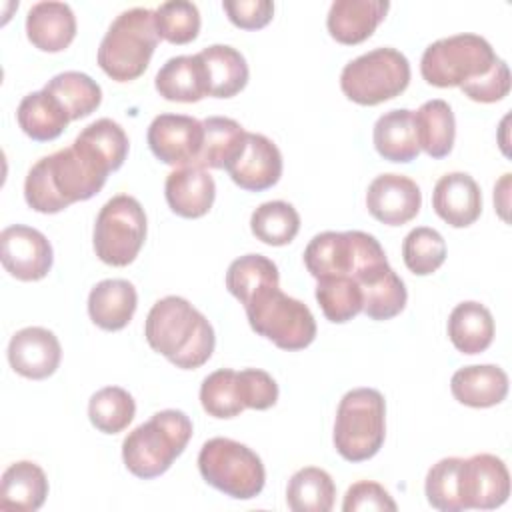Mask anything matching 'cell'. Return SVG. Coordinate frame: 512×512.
I'll return each mask as SVG.
<instances>
[{"instance_id": "obj_1", "label": "cell", "mask_w": 512, "mask_h": 512, "mask_svg": "<svg viewBox=\"0 0 512 512\" xmlns=\"http://www.w3.org/2000/svg\"><path fill=\"white\" fill-rule=\"evenodd\" d=\"M108 170L76 142L40 158L24 180L26 204L40 214H56L90 200L106 184Z\"/></svg>"}, {"instance_id": "obj_2", "label": "cell", "mask_w": 512, "mask_h": 512, "mask_svg": "<svg viewBox=\"0 0 512 512\" xmlns=\"http://www.w3.org/2000/svg\"><path fill=\"white\" fill-rule=\"evenodd\" d=\"M144 336L154 352L182 370L206 364L216 346L208 318L182 296H166L150 308Z\"/></svg>"}, {"instance_id": "obj_3", "label": "cell", "mask_w": 512, "mask_h": 512, "mask_svg": "<svg viewBox=\"0 0 512 512\" xmlns=\"http://www.w3.org/2000/svg\"><path fill=\"white\" fill-rule=\"evenodd\" d=\"M304 264L316 280L348 276L358 284L390 266L380 242L362 230L316 234L304 250Z\"/></svg>"}, {"instance_id": "obj_4", "label": "cell", "mask_w": 512, "mask_h": 512, "mask_svg": "<svg viewBox=\"0 0 512 512\" xmlns=\"http://www.w3.org/2000/svg\"><path fill=\"white\" fill-rule=\"evenodd\" d=\"M190 438L192 422L182 410H160L124 438V466L136 478H158L184 452Z\"/></svg>"}, {"instance_id": "obj_5", "label": "cell", "mask_w": 512, "mask_h": 512, "mask_svg": "<svg viewBox=\"0 0 512 512\" xmlns=\"http://www.w3.org/2000/svg\"><path fill=\"white\" fill-rule=\"evenodd\" d=\"M154 10L130 8L120 12L98 48V66L116 82L140 78L158 46Z\"/></svg>"}, {"instance_id": "obj_6", "label": "cell", "mask_w": 512, "mask_h": 512, "mask_svg": "<svg viewBox=\"0 0 512 512\" xmlns=\"http://www.w3.org/2000/svg\"><path fill=\"white\" fill-rule=\"evenodd\" d=\"M386 438V402L376 388H354L338 404L334 448L348 462H364L378 454Z\"/></svg>"}, {"instance_id": "obj_7", "label": "cell", "mask_w": 512, "mask_h": 512, "mask_svg": "<svg viewBox=\"0 0 512 512\" xmlns=\"http://www.w3.org/2000/svg\"><path fill=\"white\" fill-rule=\"evenodd\" d=\"M244 310L250 328L282 350H304L316 338V320L310 308L284 294L280 286L258 290Z\"/></svg>"}, {"instance_id": "obj_8", "label": "cell", "mask_w": 512, "mask_h": 512, "mask_svg": "<svg viewBox=\"0 0 512 512\" xmlns=\"http://www.w3.org/2000/svg\"><path fill=\"white\" fill-rule=\"evenodd\" d=\"M200 476L212 488L236 500L256 498L266 482L260 456L232 438H210L198 454Z\"/></svg>"}, {"instance_id": "obj_9", "label": "cell", "mask_w": 512, "mask_h": 512, "mask_svg": "<svg viewBox=\"0 0 512 512\" xmlns=\"http://www.w3.org/2000/svg\"><path fill=\"white\" fill-rule=\"evenodd\" d=\"M410 84L408 58L390 46L374 48L342 68L340 88L360 106H376L400 96Z\"/></svg>"}, {"instance_id": "obj_10", "label": "cell", "mask_w": 512, "mask_h": 512, "mask_svg": "<svg viewBox=\"0 0 512 512\" xmlns=\"http://www.w3.org/2000/svg\"><path fill=\"white\" fill-rule=\"evenodd\" d=\"M496 60L486 38L464 32L432 42L422 54L420 74L430 86L452 88L484 76Z\"/></svg>"}, {"instance_id": "obj_11", "label": "cell", "mask_w": 512, "mask_h": 512, "mask_svg": "<svg viewBox=\"0 0 512 512\" xmlns=\"http://www.w3.org/2000/svg\"><path fill=\"white\" fill-rule=\"evenodd\" d=\"M146 240V212L128 194L112 196L98 212L94 224V252L108 266H128Z\"/></svg>"}, {"instance_id": "obj_12", "label": "cell", "mask_w": 512, "mask_h": 512, "mask_svg": "<svg viewBox=\"0 0 512 512\" xmlns=\"http://www.w3.org/2000/svg\"><path fill=\"white\" fill-rule=\"evenodd\" d=\"M510 496V474L502 458L474 454L460 464L462 510H494Z\"/></svg>"}, {"instance_id": "obj_13", "label": "cell", "mask_w": 512, "mask_h": 512, "mask_svg": "<svg viewBox=\"0 0 512 512\" xmlns=\"http://www.w3.org/2000/svg\"><path fill=\"white\" fill-rule=\"evenodd\" d=\"M146 140L160 162L176 168L194 166L202 150L204 128L200 120L186 114H158L148 126Z\"/></svg>"}, {"instance_id": "obj_14", "label": "cell", "mask_w": 512, "mask_h": 512, "mask_svg": "<svg viewBox=\"0 0 512 512\" xmlns=\"http://www.w3.org/2000/svg\"><path fill=\"white\" fill-rule=\"evenodd\" d=\"M0 260L4 270L22 282L48 276L54 254L48 238L26 224H12L0 232Z\"/></svg>"}, {"instance_id": "obj_15", "label": "cell", "mask_w": 512, "mask_h": 512, "mask_svg": "<svg viewBox=\"0 0 512 512\" xmlns=\"http://www.w3.org/2000/svg\"><path fill=\"white\" fill-rule=\"evenodd\" d=\"M422 206L418 184L404 174H380L366 190V208L386 226H402L416 218Z\"/></svg>"}, {"instance_id": "obj_16", "label": "cell", "mask_w": 512, "mask_h": 512, "mask_svg": "<svg viewBox=\"0 0 512 512\" xmlns=\"http://www.w3.org/2000/svg\"><path fill=\"white\" fill-rule=\"evenodd\" d=\"M62 348L56 334L42 326L18 330L8 342V362L12 370L30 380H44L60 366Z\"/></svg>"}, {"instance_id": "obj_17", "label": "cell", "mask_w": 512, "mask_h": 512, "mask_svg": "<svg viewBox=\"0 0 512 512\" xmlns=\"http://www.w3.org/2000/svg\"><path fill=\"white\" fill-rule=\"evenodd\" d=\"M232 182L248 192L272 188L282 176V154L264 134L248 132L240 156L226 168Z\"/></svg>"}, {"instance_id": "obj_18", "label": "cell", "mask_w": 512, "mask_h": 512, "mask_svg": "<svg viewBox=\"0 0 512 512\" xmlns=\"http://www.w3.org/2000/svg\"><path fill=\"white\" fill-rule=\"evenodd\" d=\"M432 208L452 228H466L482 214L480 186L466 172H448L434 186Z\"/></svg>"}, {"instance_id": "obj_19", "label": "cell", "mask_w": 512, "mask_h": 512, "mask_svg": "<svg viewBox=\"0 0 512 512\" xmlns=\"http://www.w3.org/2000/svg\"><path fill=\"white\" fill-rule=\"evenodd\" d=\"M388 8V0H336L326 16L328 32L340 44H360L374 34Z\"/></svg>"}, {"instance_id": "obj_20", "label": "cell", "mask_w": 512, "mask_h": 512, "mask_svg": "<svg viewBox=\"0 0 512 512\" xmlns=\"http://www.w3.org/2000/svg\"><path fill=\"white\" fill-rule=\"evenodd\" d=\"M164 196L174 214L182 218H200L208 214L214 204L216 184L208 170L200 166H182L166 176Z\"/></svg>"}, {"instance_id": "obj_21", "label": "cell", "mask_w": 512, "mask_h": 512, "mask_svg": "<svg viewBox=\"0 0 512 512\" xmlns=\"http://www.w3.org/2000/svg\"><path fill=\"white\" fill-rule=\"evenodd\" d=\"M26 36L42 52H62L76 36V16L66 2H38L28 10Z\"/></svg>"}, {"instance_id": "obj_22", "label": "cell", "mask_w": 512, "mask_h": 512, "mask_svg": "<svg viewBox=\"0 0 512 512\" xmlns=\"http://www.w3.org/2000/svg\"><path fill=\"white\" fill-rule=\"evenodd\" d=\"M138 294L132 282L122 278H108L98 282L88 294L90 320L108 332L126 328L136 312Z\"/></svg>"}, {"instance_id": "obj_23", "label": "cell", "mask_w": 512, "mask_h": 512, "mask_svg": "<svg viewBox=\"0 0 512 512\" xmlns=\"http://www.w3.org/2000/svg\"><path fill=\"white\" fill-rule=\"evenodd\" d=\"M450 392L464 406L490 408L506 398L508 376L494 364L464 366L452 374Z\"/></svg>"}, {"instance_id": "obj_24", "label": "cell", "mask_w": 512, "mask_h": 512, "mask_svg": "<svg viewBox=\"0 0 512 512\" xmlns=\"http://www.w3.org/2000/svg\"><path fill=\"white\" fill-rule=\"evenodd\" d=\"M154 86L164 100L184 104L200 102L208 96V80L202 58L198 54H184L166 60L154 78Z\"/></svg>"}, {"instance_id": "obj_25", "label": "cell", "mask_w": 512, "mask_h": 512, "mask_svg": "<svg viewBox=\"0 0 512 512\" xmlns=\"http://www.w3.org/2000/svg\"><path fill=\"white\" fill-rule=\"evenodd\" d=\"M48 496V478L44 470L30 462L20 460L10 464L0 482V508L16 512H36Z\"/></svg>"}, {"instance_id": "obj_26", "label": "cell", "mask_w": 512, "mask_h": 512, "mask_svg": "<svg viewBox=\"0 0 512 512\" xmlns=\"http://www.w3.org/2000/svg\"><path fill=\"white\" fill-rule=\"evenodd\" d=\"M376 152L388 162H412L420 154L416 136L414 112L408 108H396L384 112L372 132Z\"/></svg>"}, {"instance_id": "obj_27", "label": "cell", "mask_w": 512, "mask_h": 512, "mask_svg": "<svg viewBox=\"0 0 512 512\" xmlns=\"http://www.w3.org/2000/svg\"><path fill=\"white\" fill-rule=\"evenodd\" d=\"M448 338L462 354H480L494 340V318L490 310L474 300L454 306L448 318Z\"/></svg>"}, {"instance_id": "obj_28", "label": "cell", "mask_w": 512, "mask_h": 512, "mask_svg": "<svg viewBox=\"0 0 512 512\" xmlns=\"http://www.w3.org/2000/svg\"><path fill=\"white\" fill-rule=\"evenodd\" d=\"M198 56L204 62L208 96L232 98L248 84V64L236 48L226 44H212L198 52Z\"/></svg>"}, {"instance_id": "obj_29", "label": "cell", "mask_w": 512, "mask_h": 512, "mask_svg": "<svg viewBox=\"0 0 512 512\" xmlns=\"http://www.w3.org/2000/svg\"><path fill=\"white\" fill-rule=\"evenodd\" d=\"M202 128L204 142L194 166L204 170H226L244 150L248 132L236 120L226 116H208L202 120Z\"/></svg>"}, {"instance_id": "obj_30", "label": "cell", "mask_w": 512, "mask_h": 512, "mask_svg": "<svg viewBox=\"0 0 512 512\" xmlns=\"http://www.w3.org/2000/svg\"><path fill=\"white\" fill-rule=\"evenodd\" d=\"M18 126L36 142L56 140L70 122L60 102L46 90L26 94L16 110Z\"/></svg>"}, {"instance_id": "obj_31", "label": "cell", "mask_w": 512, "mask_h": 512, "mask_svg": "<svg viewBox=\"0 0 512 512\" xmlns=\"http://www.w3.org/2000/svg\"><path fill=\"white\" fill-rule=\"evenodd\" d=\"M414 124L420 150H424L430 158H446L452 152L456 138V120L446 100L434 98L424 102L414 112Z\"/></svg>"}, {"instance_id": "obj_32", "label": "cell", "mask_w": 512, "mask_h": 512, "mask_svg": "<svg viewBox=\"0 0 512 512\" xmlns=\"http://www.w3.org/2000/svg\"><path fill=\"white\" fill-rule=\"evenodd\" d=\"M334 498V480L318 466L300 468L286 486V504L294 512H330Z\"/></svg>"}, {"instance_id": "obj_33", "label": "cell", "mask_w": 512, "mask_h": 512, "mask_svg": "<svg viewBox=\"0 0 512 512\" xmlns=\"http://www.w3.org/2000/svg\"><path fill=\"white\" fill-rule=\"evenodd\" d=\"M44 90L60 102L70 120L90 116L102 102L100 84L88 74L76 70L56 74L52 80H48Z\"/></svg>"}, {"instance_id": "obj_34", "label": "cell", "mask_w": 512, "mask_h": 512, "mask_svg": "<svg viewBox=\"0 0 512 512\" xmlns=\"http://www.w3.org/2000/svg\"><path fill=\"white\" fill-rule=\"evenodd\" d=\"M74 142L94 156L108 172H114L124 164L130 146L124 128L110 118H100L88 124Z\"/></svg>"}, {"instance_id": "obj_35", "label": "cell", "mask_w": 512, "mask_h": 512, "mask_svg": "<svg viewBox=\"0 0 512 512\" xmlns=\"http://www.w3.org/2000/svg\"><path fill=\"white\" fill-rule=\"evenodd\" d=\"M266 286H280L276 264L262 254H246L236 258L226 272L228 292L244 306L258 290Z\"/></svg>"}, {"instance_id": "obj_36", "label": "cell", "mask_w": 512, "mask_h": 512, "mask_svg": "<svg viewBox=\"0 0 512 512\" xmlns=\"http://www.w3.org/2000/svg\"><path fill=\"white\" fill-rule=\"evenodd\" d=\"M250 230L268 246H286L300 230V214L284 200H270L252 212Z\"/></svg>"}, {"instance_id": "obj_37", "label": "cell", "mask_w": 512, "mask_h": 512, "mask_svg": "<svg viewBox=\"0 0 512 512\" xmlns=\"http://www.w3.org/2000/svg\"><path fill=\"white\" fill-rule=\"evenodd\" d=\"M136 402L132 394L120 386L100 388L90 396L88 418L92 426L104 434H118L134 420Z\"/></svg>"}, {"instance_id": "obj_38", "label": "cell", "mask_w": 512, "mask_h": 512, "mask_svg": "<svg viewBox=\"0 0 512 512\" xmlns=\"http://www.w3.org/2000/svg\"><path fill=\"white\" fill-rule=\"evenodd\" d=\"M200 404L208 416L228 420L244 412V400L240 392L238 372L232 368H220L208 374L200 386Z\"/></svg>"}, {"instance_id": "obj_39", "label": "cell", "mask_w": 512, "mask_h": 512, "mask_svg": "<svg viewBox=\"0 0 512 512\" xmlns=\"http://www.w3.org/2000/svg\"><path fill=\"white\" fill-rule=\"evenodd\" d=\"M316 300L326 320L334 324H344L362 312V290L358 282L348 276L320 278Z\"/></svg>"}, {"instance_id": "obj_40", "label": "cell", "mask_w": 512, "mask_h": 512, "mask_svg": "<svg viewBox=\"0 0 512 512\" xmlns=\"http://www.w3.org/2000/svg\"><path fill=\"white\" fill-rule=\"evenodd\" d=\"M402 258L412 274L428 276L444 264L446 242L438 230L418 226L406 234L402 242Z\"/></svg>"}, {"instance_id": "obj_41", "label": "cell", "mask_w": 512, "mask_h": 512, "mask_svg": "<svg viewBox=\"0 0 512 512\" xmlns=\"http://www.w3.org/2000/svg\"><path fill=\"white\" fill-rule=\"evenodd\" d=\"M362 290V312L372 320H390L398 316L408 300L402 278L390 268L378 280L360 286Z\"/></svg>"}, {"instance_id": "obj_42", "label": "cell", "mask_w": 512, "mask_h": 512, "mask_svg": "<svg viewBox=\"0 0 512 512\" xmlns=\"http://www.w3.org/2000/svg\"><path fill=\"white\" fill-rule=\"evenodd\" d=\"M158 36L170 44H188L200 32V12L194 2L170 0L154 10Z\"/></svg>"}, {"instance_id": "obj_43", "label": "cell", "mask_w": 512, "mask_h": 512, "mask_svg": "<svg viewBox=\"0 0 512 512\" xmlns=\"http://www.w3.org/2000/svg\"><path fill=\"white\" fill-rule=\"evenodd\" d=\"M460 464L462 458H442L426 474L424 492L432 508L440 512H460Z\"/></svg>"}, {"instance_id": "obj_44", "label": "cell", "mask_w": 512, "mask_h": 512, "mask_svg": "<svg viewBox=\"0 0 512 512\" xmlns=\"http://www.w3.org/2000/svg\"><path fill=\"white\" fill-rule=\"evenodd\" d=\"M460 90L474 102L492 104L508 96L510 92V70L504 60H496L494 66L480 78L460 86Z\"/></svg>"}, {"instance_id": "obj_45", "label": "cell", "mask_w": 512, "mask_h": 512, "mask_svg": "<svg viewBox=\"0 0 512 512\" xmlns=\"http://www.w3.org/2000/svg\"><path fill=\"white\" fill-rule=\"evenodd\" d=\"M238 382L246 408L268 410L276 404L278 384L268 372L258 368H244L238 372Z\"/></svg>"}, {"instance_id": "obj_46", "label": "cell", "mask_w": 512, "mask_h": 512, "mask_svg": "<svg viewBox=\"0 0 512 512\" xmlns=\"http://www.w3.org/2000/svg\"><path fill=\"white\" fill-rule=\"evenodd\" d=\"M396 508L398 506L392 500V496L388 494V490L372 480L354 482L346 490L344 502H342L344 512H360V510H390V512H394Z\"/></svg>"}, {"instance_id": "obj_47", "label": "cell", "mask_w": 512, "mask_h": 512, "mask_svg": "<svg viewBox=\"0 0 512 512\" xmlns=\"http://www.w3.org/2000/svg\"><path fill=\"white\" fill-rule=\"evenodd\" d=\"M228 20L242 30H260L274 16V2L270 0H224Z\"/></svg>"}, {"instance_id": "obj_48", "label": "cell", "mask_w": 512, "mask_h": 512, "mask_svg": "<svg viewBox=\"0 0 512 512\" xmlns=\"http://www.w3.org/2000/svg\"><path fill=\"white\" fill-rule=\"evenodd\" d=\"M508 190H510V174H504L500 182L494 186V204L504 222H508Z\"/></svg>"}]
</instances>
